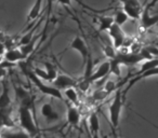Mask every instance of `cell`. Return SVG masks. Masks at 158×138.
<instances>
[{
	"instance_id": "obj_36",
	"label": "cell",
	"mask_w": 158,
	"mask_h": 138,
	"mask_svg": "<svg viewBox=\"0 0 158 138\" xmlns=\"http://www.w3.org/2000/svg\"><path fill=\"white\" fill-rule=\"evenodd\" d=\"M48 1H49V2H50V0H48Z\"/></svg>"
},
{
	"instance_id": "obj_12",
	"label": "cell",
	"mask_w": 158,
	"mask_h": 138,
	"mask_svg": "<svg viewBox=\"0 0 158 138\" xmlns=\"http://www.w3.org/2000/svg\"><path fill=\"white\" fill-rule=\"evenodd\" d=\"M108 75H110V61H105L99 66V68H98L94 73H91L90 78H89V81L92 84L93 82L99 81V80L103 79V78H105Z\"/></svg>"
},
{
	"instance_id": "obj_13",
	"label": "cell",
	"mask_w": 158,
	"mask_h": 138,
	"mask_svg": "<svg viewBox=\"0 0 158 138\" xmlns=\"http://www.w3.org/2000/svg\"><path fill=\"white\" fill-rule=\"evenodd\" d=\"M40 112H41V116L47 120V122H55L60 120V114L51 104H44L41 106Z\"/></svg>"
},
{
	"instance_id": "obj_1",
	"label": "cell",
	"mask_w": 158,
	"mask_h": 138,
	"mask_svg": "<svg viewBox=\"0 0 158 138\" xmlns=\"http://www.w3.org/2000/svg\"><path fill=\"white\" fill-rule=\"evenodd\" d=\"M19 121L23 131H25L31 137L35 136L38 132L37 125L34 120V116L31 112V106L20 105L19 108Z\"/></svg>"
},
{
	"instance_id": "obj_16",
	"label": "cell",
	"mask_w": 158,
	"mask_h": 138,
	"mask_svg": "<svg viewBox=\"0 0 158 138\" xmlns=\"http://www.w3.org/2000/svg\"><path fill=\"white\" fill-rule=\"evenodd\" d=\"M89 122V128H90V132L92 134V136H98L100 132V120H99V116H98L97 112H91V114L89 116L88 119Z\"/></svg>"
},
{
	"instance_id": "obj_24",
	"label": "cell",
	"mask_w": 158,
	"mask_h": 138,
	"mask_svg": "<svg viewBox=\"0 0 158 138\" xmlns=\"http://www.w3.org/2000/svg\"><path fill=\"white\" fill-rule=\"evenodd\" d=\"M113 20H114V24L121 27L123 24H126V23L128 22L129 18H128L127 14H126L123 10H119V11H117L116 13H115V16L113 18Z\"/></svg>"
},
{
	"instance_id": "obj_34",
	"label": "cell",
	"mask_w": 158,
	"mask_h": 138,
	"mask_svg": "<svg viewBox=\"0 0 158 138\" xmlns=\"http://www.w3.org/2000/svg\"><path fill=\"white\" fill-rule=\"evenodd\" d=\"M33 138H42V135L40 133H37L35 136H33Z\"/></svg>"
},
{
	"instance_id": "obj_22",
	"label": "cell",
	"mask_w": 158,
	"mask_h": 138,
	"mask_svg": "<svg viewBox=\"0 0 158 138\" xmlns=\"http://www.w3.org/2000/svg\"><path fill=\"white\" fill-rule=\"evenodd\" d=\"M64 95H65L66 98H67L74 106L78 105L79 95H78V93H77V91L75 88H69V89L64 90Z\"/></svg>"
},
{
	"instance_id": "obj_15",
	"label": "cell",
	"mask_w": 158,
	"mask_h": 138,
	"mask_svg": "<svg viewBox=\"0 0 158 138\" xmlns=\"http://www.w3.org/2000/svg\"><path fill=\"white\" fill-rule=\"evenodd\" d=\"M0 138H31V137L26 132L23 131V129L12 131L11 128H6V129H1Z\"/></svg>"
},
{
	"instance_id": "obj_4",
	"label": "cell",
	"mask_w": 158,
	"mask_h": 138,
	"mask_svg": "<svg viewBox=\"0 0 158 138\" xmlns=\"http://www.w3.org/2000/svg\"><path fill=\"white\" fill-rule=\"evenodd\" d=\"M157 0H152L151 2L147 3L144 8H142L141 10V14H140V27L143 29V30H147V29L152 28L153 26H155L158 22V16L154 15L152 16L149 14V11H151V8L154 7Z\"/></svg>"
},
{
	"instance_id": "obj_31",
	"label": "cell",
	"mask_w": 158,
	"mask_h": 138,
	"mask_svg": "<svg viewBox=\"0 0 158 138\" xmlns=\"http://www.w3.org/2000/svg\"><path fill=\"white\" fill-rule=\"evenodd\" d=\"M6 46H5V44L2 43V42H0V56H3V54H5V52H6Z\"/></svg>"
},
{
	"instance_id": "obj_27",
	"label": "cell",
	"mask_w": 158,
	"mask_h": 138,
	"mask_svg": "<svg viewBox=\"0 0 158 138\" xmlns=\"http://www.w3.org/2000/svg\"><path fill=\"white\" fill-rule=\"evenodd\" d=\"M108 95L106 94L105 92H104L103 89H99V90H97L94 93L92 94V98L94 99L95 101H103V99H105L106 97H107Z\"/></svg>"
},
{
	"instance_id": "obj_33",
	"label": "cell",
	"mask_w": 158,
	"mask_h": 138,
	"mask_svg": "<svg viewBox=\"0 0 158 138\" xmlns=\"http://www.w3.org/2000/svg\"><path fill=\"white\" fill-rule=\"evenodd\" d=\"M129 1L131 3H133V5L138 6V7H142V5H141V2H140V0H129Z\"/></svg>"
},
{
	"instance_id": "obj_32",
	"label": "cell",
	"mask_w": 158,
	"mask_h": 138,
	"mask_svg": "<svg viewBox=\"0 0 158 138\" xmlns=\"http://www.w3.org/2000/svg\"><path fill=\"white\" fill-rule=\"evenodd\" d=\"M6 39H7V36L5 35V33H3L1 29H0V42H2V43H5Z\"/></svg>"
},
{
	"instance_id": "obj_10",
	"label": "cell",
	"mask_w": 158,
	"mask_h": 138,
	"mask_svg": "<svg viewBox=\"0 0 158 138\" xmlns=\"http://www.w3.org/2000/svg\"><path fill=\"white\" fill-rule=\"evenodd\" d=\"M120 2L123 3V11L127 14V16L132 20H139L140 18L141 10L142 7H138V6L133 5L129 1V0H120Z\"/></svg>"
},
{
	"instance_id": "obj_29",
	"label": "cell",
	"mask_w": 158,
	"mask_h": 138,
	"mask_svg": "<svg viewBox=\"0 0 158 138\" xmlns=\"http://www.w3.org/2000/svg\"><path fill=\"white\" fill-rule=\"evenodd\" d=\"M145 50L152 55V57L154 58H157V55H158V50L156 46H153V45H149V46H144Z\"/></svg>"
},
{
	"instance_id": "obj_25",
	"label": "cell",
	"mask_w": 158,
	"mask_h": 138,
	"mask_svg": "<svg viewBox=\"0 0 158 138\" xmlns=\"http://www.w3.org/2000/svg\"><path fill=\"white\" fill-rule=\"evenodd\" d=\"M110 73H112V75L116 76L117 78H120V64L118 63V61H117L116 58H113V59H110Z\"/></svg>"
},
{
	"instance_id": "obj_11",
	"label": "cell",
	"mask_w": 158,
	"mask_h": 138,
	"mask_svg": "<svg viewBox=\"0 0 158 138\" xmlns=\"http://www.w3.org/2000/svg\"><path fill=\"white\" fill-rule=\"evenodd\" d=\"M27 57L24 56V55L21 53V51L19 50V48H10L7 49L3 54V59L8 63H11V64H15L18 61H24Z\"/></svg>"
},
{
	"instance_id": "obj_8",
	"label": "cell",
	"mask_w": 158,
	"mask_h": 138,
	"mask_svg": "<svg viewBox=\"0 0 158 138\" xmlns=\"http://www.w3.org/2000/svg\"><path fill=\"white\" fill-rule=\"evenodd\" d=\"M115 58L120 65H135L141 61H144L140 53H127V54H118L116 53Z\"/></svg>"
},
{
	"instance_id": "obj_17",
	"label": "cell",
	"mask_w": 158,
	"mask_h": 138,
	"mask_svg": "<svg viewBox=\"0 0 158 138\" xmlns=\"http://www.w3.org/2000/svg\"><path fill=\"white\" fill-rule=\"evenodd\" d=\"M42 2H44V0H36L34 6L31 7V11L27 14V22H31V21H35L39 18L40 11H41L42 8Z\"/></svg>"
},
{
	"instance_id": "obj_7",
	"label": "cell",
	"mask_w": 158,
	"mask_h": 138,
	"mask_svg": "<svg viewBox=\"0 0 158 138\" xmlns=\"http://www.w3.org/2000/svg\"><path fill=\"white\" fill-rule=\"evenodd\" d=\"M69 49L77 51L79 54L81 55L82 59H84V63H86L88 57L90 56V53H89V49H88V45H87L86 41H85L81 37H79V36H76V37L72 40Z\"/></svg>"
},
{
	"instance_id": "obj_19",
	"label": "cell",
	"mask_w": 158,
	"mask_h": 138,
	"mask_svg": "<svg viewBox=\"0 0 158 138\" xmlns=\"http://www.w3.org/2000/svg\"><path fill=\"white\" fill-rule=\"evenodd\" d=\"M114 24L112 16H99V31H107Z\"/></svg>"
},
{
	"instance_id": "obj_28",
	"label": "cell",
	"mask_w": 158,
	"mask_h": 138,
	"mask_svg": "<svg viewBox=\"0 0 158 138\" xmlns=\"http://www.w3.org/2000/svg\"><path fill=\"white\" fill-rule=\"evenodd\" d=\"M103 51H104V54L105 56L107 57L108 59H113L116 55V50L113 48V45H106L103 48Z\"/></svg>"
},
{
	"instance_id": "obj_14",
	"label": "cell",
	"mask_w": 158,
	"mask_h": 138,
	"mask_svg": "<svg viewBox=\"0 0 158 138\" xmlns=\"http://www.w3.org/2000/svg\"><path fill=\"white\" fill-rule=\"evenodd\" d=\"M66 119H67V123L70 126H77L80 122L81 119V114L79 109L74 105L68 106L67 108V113H66Z\"/></svg>"
},
{
	"instance_id": "obj_2",
	"label": "cell",
	"mask_w": 158,
	"mask_h": 138,
	"mask_svg": "<svg viewBox=\"0 0 158 138\" xmlns=\"http://www.w3.org/2000/svg\"><path fill=\"white\" fill-rule=\"evenodd\" d=\"M123 107V88H119L115 91V96L108 107V112H110V121L113 128H117L119 125V120H120L121 110Z\"/></svg>"
},
{
	"instance_id": "obj_23",
	"label": "cell",
	"mask_w": 158,
	"mask_h": 138,
	"mask_svg": "<svg viewBox=\"0 0 158 138\" xmlns=\"http://www.w3.org/2000/svg\"><path fill=\"white\" fill-rule=\"evenodd\" d=\"M36 41H37V38H34L33 40H31L29 43L25 44V45H21V46H18L19 50L21 51V53H22L24 56L28 57L29 55L33 53V51L35 50V44H36Z\"/></svg>"
},
{
	"instance_id": "obj_5",
	"label": "cell",
	"mask_w": 158,
	"mask_h": 138,
	"mask_svg": "<svg viewBox=\"0 0 158 138\" xmlns=\"http://www.w3.org/2000/svg\"><path fill=\"white\" fill-rule=\"evenodd\" d=\"M51 83H52L53 88H55L59 91H62L69 88H76L77 80H75L74 78L69 77L67 75L61 73V75H57L56 78L54 79V81H52Z\"/></svg>"
},
{
	"instance_id": "obj_18",
	"label": "cell",
	"mask_w": 158,
	"mask_h": 138,
	"mask_svg": "<svg viewBox=\"0 0 158 138\" xmlns=\"http://www.w3.org/2000/svg\"><path fill=\"white\" fill-rule=\"evenodd\" d=\"M11 97L9 95V89H8L7 84H3L2 93L0 94V109H3V108L11 107Z\"/></svg>"
},
{
	"instance_id": "obj_26",
	"label": "cell",
	"mask_w": 158,
	"mask_h": 138,
	"mask_svg": "<svg viewBox=\"0 0 158 138\" xmlns=\"http://www.w3.org/2000/svg\"><path fill=\"white\" fill-rule=\"evenodd\" d=\"M119 88H121V86H119L118 84L116 83V82H114V81H112V80H108L107 82H106L105 84L103 85V90H104V92L106 93L107 95H110L112 93H114L115 91L117 90V89H119Z\"/></svg>"
},
{
	"instance_id": "obj_35",
	"label": "cell",
	"mask_w": 158,
	"mask_h": 138,
	"mask_svg": "<svg viewBox=\"0 0 158 138\" xmlns=\"http://www.w3.org/2000/svg\"><path fill=\"white\" fill-rule=\"evenodd\" d=\"M114 138H119V137L117 135H114Z\"/></svg>"
},
{
	"instance_id": "obj_3",
	"label": "cell",
	"mask_w": 158,
	"mask_h": 138,
	"mask_svg": "<svg viewBox=\"0 0 158 138\" xmlns=\"http://www.w3.org/2000/svg\"><path fill=\"white\" fill-rule=\"evenodd\" d=\"M23 70H24L25 75L28 77V79L37 86V89L44 95H48V96L51 97H54V98H57L60 101H63V95H62V92L59 90H56L55 88H53L52 85H47L44 84L39 78H37L35 76V73H33L31 70H26L25 68H23Z\"/></svg>"
},
{
	"instance_id": "obj_9",
	"label": "cell",
	"mask_w": 158,
	"mask_h": 138,
	"mask_svg": "<svg viewBox=\"0 0 158 138\" xmlns=\"http://www.w3.org/2000/svg\"><path fill=\"white\" fill-rule=\"evenodd\" d=\"M12 108H3L0 109V129L14 128L15 123L12 119Z\"/></svg>"
},
{
	"instance_id": "obj_20",
	"label": "cell",
	"mask_w": 158,
	"mask_h": 138,
	"mask_svg": "<svg viewBox=\"0 0 158 138\" xmlns=\"http://www.w3.org/2000/svg\"><path fill=\"white\" fill-rule=\"evenodd\" d=\"M44 71H46L47 76H48V81L49 82L54 81V79L57 76L56 67L52 63H49V61H44Z\"/></svg>"
},
{
	"instance_id": "obj_21",
	"label": "cell",
	"mask_w": 158,
	"mask_h": 138,
	"mask_svg": "<svg viewBox=\"0 0 158 138\" xmlns=\"http://www.w3.org/2000/svg\"><path fill=\"white\" fill-rule=\"evenodd\" d=\"M40 23H41V21H40L39 23H37V25H35L33 29H31V30H29L28 33H26V34H25V35H23L22 37H21L20 41H19V44H18V45H16V48H18V46L25 45V44L29 43V42H31V40L34 39V34H35L36 29L38 28V26H39Z\"/></svg>"
},
{
	"instance_id": "obj_6",
	"label": "cell",
	"mask_w": 158,
	"mask_h": 138,
	"mask_svg": "<svg viewBox=\"0 0 158 138\" xmlns=\"http://www.w3.org/2000/svg\"><path fill=\"white\" fill-rule=\"evenodd\" d=\"M107 31H108V36H110L113 41V48H114L115 50L119 49L123 45V40H125V38H126V34L123 33L121 27L116 24H113Z\"/></svg>"
},
{
	"instance_id": "obj_30",
	"label": "cell",
	"mask_w": 158,
	"mask_h": 138,
	"mask_svg": "<svg viewBox=\"0 0 158 138\" xmlns=\"http://www.w3.org/2000/svg\"><path fill=\"white\" fill-rule=\"evenodd\" d=\"M57 2L61 3L62 6H65V7H69L72 0H57Z\"/></svg>"
}]
</instances>
